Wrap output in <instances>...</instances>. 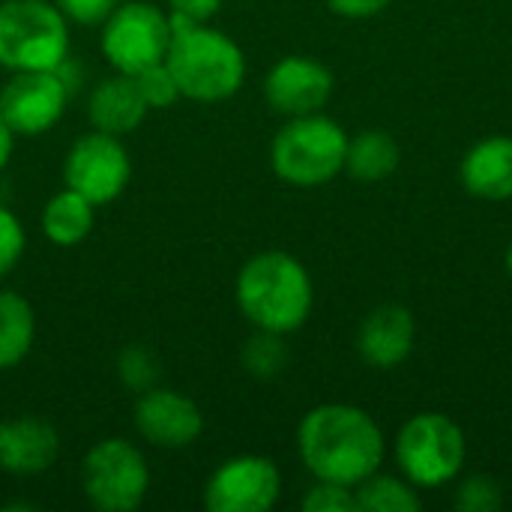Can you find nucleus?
Here are the masks:
<instances>
[{"mask_svg":"<svg viewBox=\"0 0 512 512\" xmlns=\"http://www.w3.org/2000/svg\"><path fill=\"white\" fill-rule=\"evenodd\" d=\"M297 453L315 480L354 489L381 471L387 438L369 411L345 402H327L300 420Z\"/></svg>","mask_w":512,"mask_h":512,"instance_id":"obj_1","label":"nucleus"},{"mask_svg":"<svg viewBox=\"0 0 512 512\" xmlns=\"http://www.w3.org/2000/svg\"><path fill=\"white\" fill-rule=\"evenodd\" d=\"M234 297L255 330L291 336L312 315L315 285L300 258L285 249H264L240 267Z\"/></svg>","mask_w":512,"mask_h":512,"instance_id":"obj_2","label":"nucleus"},{"mask_svg":"<svg viewBox=\"0 0 512 512\" xmlns=\"http://www.w3.org/2000/svg\"><path fill=\"white\" fill-rule=\"evenodd\" d=\"M171 15V12H168ZM171 45L165 66L171 69L180 96L192 102H225L246 81L243 48L210 21H186L171 15Z\"/></svg>","mask_w":512,"mask_h":512,"instance_id":"obj_3","label":"nucleus"},{"mask_svg":"<svg viewBox=\"0 0 512 512\" xmlns=\"http://www.w3.org/2000/svg\"><path fill=\"white\" fill-rule=\"evenodd\" d=\"M348 132L342 123L318 114L288 117L270 144L273 174L297 189H318L345 171Z\"/></svg>","mask_w":512,"mask_h":512,"instance_id":"obj_4","label":"nucleus"},{"mask_svg":"<svg viewBox=\"0 0 512 512\" xmlns=\"http://www.w3.org/2000/svg\"><path fill=\"white\" fill-rule=\"evenodd\" d=\"M69 21L51 0L0 3V66L9 72L60 69L69 60Z\"/></svg>","mask_w":512,"mask_h":512,"instance_id":"obj_5","label":"nucleus"},{"mask_svg":"<svg viewBox=\"0 0 512 512\" xmlns=\"http://www.w3.org/2000/svg\"><path fill=\"white\" fill-rule=\"evenodd\" d=\"M468 462V438L462 426L438 411L414 414L396 435V465L417 489H441L453 483Z\"/></svg>","mask_w":512,"mask_h":512,"instance_id":"obj_6","label":"nucleus"},{"mask_svg":"<svg viewBox=\"0 0 512 512\" xmlns=\"http://www.w3.org/2000/svg\"><path fill=\"white\" fill-rule=\"evenodd\" d=\"M81 489L93 510L135 512L150 492V465L132 441L105 438L81 462Z\"/></svg>","mask_w":512,"mask_h":512,"instance_id":"obj_7","label":"nucleus"},{"mask_svg":"<svg viewBox=\"0 0 512 512\" xmlns=\"http://www.w3.org/2000/svg\"><path fill=\"white\" fill-rule=\"evenodd\" d=\"M99 48L114 72L138 75L156 63H165L174 27L171 15L144 0L120 3L102 24Z\"/></svg>","mask_w":512,"mask_h":512,"instance_id":"obj_8","label":"nucleus"},{"mask_svg":"<svg viewBox=\"0 0 512 512\" xmlns=\"http://www.w3.org/2000/svg\"><path fill=\"white\" fill-rule=\"evenodd\" d=\"M132 180V159L117 135L90 129L72 141L63 159V186L84 195L96 210L117 201Z\"/></svg>","mask_w":512,"mask_h":512,"instance_id":"obj_9","label":"nucleus"},{"mask_svg":"<svg viewBox=\"0 0 512 512\" xmlns=\"http://www.w3.org/2000/svg\"><path fill=\"white\" fill-rule=\"evenodd\" d=\"M279 498L282 471L258 453L225 459L204 483V507L210 512H267Z\"/></svg>","mask_w":512,"mask_h":512,"instance_id":"obj_10","label":"nucleus"},{"mask_svg":"<svg viewBox=\"0 0 512 512\" xmlns=\"http://www.w3.org/2000/svg\"><path fill=\"white\" fill-rule=\"evenodd\" d=\"M69 93L72 87L57 69L12 72V78L0 87V117L15 138H39L60 123Z\"/></svg>","mask_w":512,"mask_h":512,"instance_id":"obj_11","label":"nucleus"},{"mask_svg":"<svg viewBox=\"0 0 512 512\" xmlns=\"http://www.w3.org/2000/svg\"><path fill=\"white\" fill-rule=\"evenodd\" d=\"M135 432L159 450H183L192 447L204 432V414L201 408L168 387H150L138 393L135 411H132Z\"/></svg>","mask_w":512,"mask_h":512,"instance_id":"obj_12","label":"nucleus"},{"mask_svg":"<svg viewBox=\"0 0 512 512\" xmlns=\"http://www.w3.org/2000/svg\"><path fill=\"white\" fill-rule=\"evenodd\" d=\"M333 72L306 54H288L276 60L264 78V99L282 117L318 114L333 96Z\"/></svg>","mask_w":512,"mask_h":512,"instance_id":"obj_13","label":"nucleus"},{"mask_svg":"<svg viewBox=\"0 0 512 512\" xmlns=\"http://www.w3.org/2000/svg\"><path fill=\"white\" fill-rule=\"evenodd\" d=\"M417 342V321L411 309L399 303H384L372 309L357 330V354L372 369H396L402 366Z\"/></svg>","mask_w":512,"mask_h":512,"instance_id":"obj_14","label":"nucleus"},{"mask_svg":"<svg viewBox=\"0 0 512 512\" xmlns=\"http://www.w3.org/2000/svg\"><path fill=\"white\" fill-rule=\"evenodd\" d=\"M60 456L57 429L39 417H15L0 423V471L12 477H39Z\"/></svg>","mask_w":512,"mask_h":512,"instance_id":"obj_15","label":"nucleus"},{"mask_svg":"<svg viewBox=\"0 0 512 512\" xmlns=\"http://www.w3.org/2000/svg\"><path fill=\"white\" fill-rule=\"evenodd\" d=\"M150 114V105L144 102L138 84L132 75H123V72H114L108 78H102L90 99H87V120H90V129H99V132H108V135H129L135 132L144 117Z\"/></svg>","mask_w":512,"mask_h":512,"instance_id":"obj_16","label":"nucleus"},{"mask_svg":"<svg viewBox=\"0 0 512 512\" xmlns=\"http://www.w3.org/2000/svg\"><path fill=\"white\" fill-rule=\"evenodd\" d=\"M462 186L483 201L512 198V138L489 135L477 141L459 165Z\"/></svg>","mask_w":512,"mask_h":512,"instance_id":"obj_17","label":"nucleus"},{"mask_svg":"<svg viewBox=\"0 0 512 512\" xmlns=\"http://www.w3.org/2000/svg\"><path fill=\"white\" fill-rule=\"evenodd\" d=\"M96 222V207L78 195L75 189L63 186L60 192H54L39 216V228L42 234L54 243V246H78L81 240L90 237Z\"/></svg>","mask_w":512,"mask_h":512,"instance_id":"obj_18","label":"nucleus"},{"mask_svg":"<svg viewBox=\"0 0 512 512\" xmlns=\"http://www.w3.org/2000/svg\"><path fill=\"white\" fill-rule=\"evenodd\" d=\"M402 162L399 141L384 129H363L348 138L345 171L357 183H384Z\"/></svg>","mask_w":512,"mask_h":512,"instance_id":"obj_19","label":"nucleus"},{"mask_svg":"<svg viewBox=\"0 0 512 512\" xmlns=\"http://www.w3.org/2000/svg\"><path fill=\"white\" fill-rule=\"evenodd\" d=\"M36 339V312L18 291L0 288V372L27 360Z\"/></svg>","mask_w":512,"mask_h":512,"instance_id":"obj_20","label":"nucleus"},{"mask_svg":"<svg viewBox=\"0 0 512 512\" xmlns=\"http://www.w3.org/2000/svg\"><path fill=\"white\" fill-rule=\"evenodd\" d=\"M357 512H417L423 507L420 489L405 477H390L375 471L360 486H354Z\"/></svg>","mask_w":512,"mask_h":512,"instance_id":"obj_21","label":"nucleus"},{"mask_svg":"<svg viewBox=\"0 0 512 512\" xmlns=\"http://www.w3.org/2000/svg\"><path fill=\"white\" fill-rule=\"evenodd\" d=\"M240 360H243V366H246V372L252 378H261V381L276 378L285 369V363H288L285 336L267 333V330H255V336L243 345Z\"/></svg>","mask_w":512,"mask_h":512,"instance_id":"obj_22","label":"nucleus"},{"mask_svg":"<svg viewBox=\"0 0 512 512\" xmlns=\"http://www.w3.org/2000/svg\"><path fill=\"white\" fill-rule=\"evenodd\" d=\"M117 378L123 381V387L144 393V390L156 387V381H159V360L153 357L150 348L129 345L117 357Z\"/></svg>","mask_w":512,"mask_h":512,"instance_id":"obj_23","label":"nucleus"},{"mask_svg":"<svg viewBox=\"0 0 512 512\" xmlns=\"http://www.w3.org/2000/svg\"><path fill=\"white\" fill-rule=\"evenodd\" d=\"M453 507L459 512H498L504 507V492L492 477L471 474L459 483Z\"/></svg>","mask_w":512,"mask_h":512,"instance_id":"obj_24","label":"nucleus"},{"mask_svg":"<svg viewBox=\"0 0 512 512\" xmlns=\"http://www.w3.org/2000/svg\"><path fill=\"white\" fill-rule=\"evenodd\" d=\"M144 102L150 105V111H165V108H174L183 96H180V87L171 75V69L165 63H156L138 75H132Z\"/></svg>","mask_w":512,"mask_h":512,"instance_id":"obj_25","label":"nucleus"},{"mask_svg":"<svg viewBox=\"0 0 512 512\" xmlns=\"http://www.w3.org/2000/svg\"><path fill=\"white\" fill-rule=\"evenodd\" d=\"M27 249V234L21 219L0 204V282L18 267V261L24 258Z\"/></svg>","mask_w":512,"mask_h":512,"instance_id":"obj_26","label":"nucleus"},{"mask_svg":"<svg viewBox=\"0 0 512 512\" xmlns=\"http://www.w3.org/2000/svg\"><path fill=\"white\" fill-rule=\"evenodd\" d=\"M303 510L306 512H357V498H354V489H348V486L315 480V486L303 495Z\"/></svg>","mask_w":512,"mask_h":512,"instance_id":"obj_27","label":"nucleus"},{"mask_svg":"<svg viewBox=\"0 0 512 512\" xmlns=\"http://www.w3.org/2000/svg\"><path fill=\"white\" fill-rule=\"evenodd\" d=\"M57 9L66 15V21L84 24V27H96L102 24L123 0H54Z\"/></svg>","mask_w":512,"mask_h":512,"instance_id":"obj_28","label":"nucleus"},{"mask_svg":"<svg viewBox=\"0 0 512 512\" xmlns=\"http://www.w3.org/2000/svg\"><path fill=\"white\" fill-rule=\"evenodd\" d=\"M390 3H393V0H327V6H330L336 15L354 18V21H360V18H375V15H381Z\"/></svg>","mask_w":512,"mask_h":512,"instance_id":"obj_29","label":"nucleus"},{"mask_svg":"<svg viewBox=\"0 0 512 512\" xmlns=\"http://www.w3.org/2000/svg\"><path fill=\"white\" fill-rule=\"evenodd\" d=\"M171 15L186 18V21H210L219 9L222 0H168Z\"/></svg>","mask_w":512,"mask_h":512,"instance_id":"obj_30","label":"nucleus"},{"mask_svg":"<svg viewBox=\"0 0 512 512\" xmlns=\"http://www.w3.org/2000/svg\"><path fill=\"white\" fill-rule=\"evenodd\" d=\"M12 150H15V132H12V129L6 126V120L0 117V171L9 165Z\"/></svg>","mask_w":512,"mask_h":512,"instance_id":"obj_31","label":"nucleus"},{"mask_svg":"<svg viewBox=\"0 0 512 512\" xmlns=\"http://www.w3.org/2000/svg\"><path fill=\"white\" fill-rule=\"evenodd\" d=\"M504 264H507V273H510V279H512V243L507 246V258H504Z\"/></svg>","mask_w":512,"mask_h":512,"instance_id":"obj_32","label":"nucleus"}]
</instances>
